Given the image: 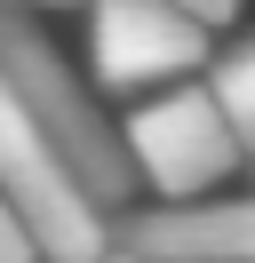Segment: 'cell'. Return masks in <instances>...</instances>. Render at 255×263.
I'll list each match as a JSON object with an SVG mask.
<instances>
[{"mask_svg":"<svg viewBox=\"0 0 255 263\" xmlns=\"http://www.w3.org/2000/svg\"><path fill=\"white\" fill-rule=\"evenodd\" d=\"M0 192L32 215V231L56 263H96L120 239V215L96 199V183L72 167V152L48 136V120L32 112V96L16 88L8 64H0Z\"/></svg>","mask_w":255,"mask_h":263,"instance_id":"6da1fadb","label":"cell"},{"mask_svg":"<svg viewBox=\"0 0 255 263\" xmlns=\"http://www.w3.org/2000/svg\"><path fill=\"white\" fill-rule=\"evenodd\" d=\"M0 64L16 72V88L32 96V112L48 120V136L72 152V167L96 183V199H104L112 215H128V192H136V176H143L136 144H128V128H112V120L96 112V96L72 80V64H64L40 40V24L24 16V0H0Z\"/></svg>","mask_w":255,"mask_h":263,"instance_id":"7a4b0ae2","label":"cell"},{"mask_svg":"<svg viewBox=\"0 0 255 263\" xmlns=\"http://www.w3.org/2000/svg\"><path fill=\"white\" fill-rule=\"evenodd\" d=\"M128 144H136V167L159 199H199L247 160L239 120L223 112L215 80H175L152 104H136L128 112Z\"/></svg>","mask_w":255,"mask_h":263,"instance_id":"3957f363","label":"cell"},{"mask_svg":"<svg viewBox=\"0 0 255 263\" xmlns=\"http://www.w3.org/2000/svg\"><path fill=\"white\" fill-rule=\"evenodd\" d=\"M215 24L191 16L184 0H88V64L104 96H143V88H175L199 64H215L207 48Z\"/></svg>","mask_w":255,"mask_h":263,"instance_id":"277c9868","label":"cell"},{"mask_svg":"<svg viewBox=\"0 0 255 263\" xmlns=\"http://www.w3.org/2000/svg\"><path fill=\"white\" fill-rule=\"evenodd\" d=\"M120 239L143 263H255V192L247 199H159V208H128Z\"/></svg>","mask_w":255,"mask_h":263,"instance_id":"5b68a950","label":"cell"},{"mask_svg":"<svg viewBox=\"0 0 255 263\" xmlns=\"http://www.w3.org/2000/svg\"><path fill=\"white\" fill-rule=\"evenodd\" d=\"M207 80H215L223 112L239 120V144H247V160H255V32H247V40H231V48L207 64Z\"/></svg>","mask_w":255,"mask_h":263,"instance_id":"8992f818","label":"cell"},{"mask_svg":"<svg viewBox=\"0 0 255 263\" xmlns=\"http://www.w3.org/2000/svg\"><path fill=\"white\" fill-rule=\"evenodd\" d=\"M40 255L48 247H40V231H32V215L0 192V263H40Z\"/></svg>","mask_w":255,"mask_h":263,"instance_id":"52a82bcc","label":"cell"},{"mask_svg":"<svg viewBox=\"0 0 255 263\" xmlns=\"http://www.w3.org/2000/svg\"><path fill=\"white\" fill-rule=\"evenodd\" d=\"M184 8H191V16H207V24H231V16H239V0H184Z\"/></svg>","mask_w":255,"mask_h":263,"instance_id":"ba28073f","label":"cell"},{"mask_svg":"<svg viewBox=\"0 0 255 263\" xmlns=\"http://www.w3.org/2000/svg\"><path fill=\"white\" fill-rule=\"evenodd\" d=\"M96 263H143V255H136V247H128V239H112V247H104V255H96Z\"/></svg>","mask_w":255,"mask_h":263,"instance_id":"9c48e42d","label":"cell"},{"mask_svg":"<svg viewBox=\"0 0 255 263\" xmlns=\"http://www.w3.org/2000/svg\"><path fill=\"white\" fill-rule=\"evenodd\" d=\"M24 8H72V0H24Z\"/></svg>","mask_w":255,"mask_h":263,"instance_id":"30bf717a","label":"cell"},{"mask_svg":"<svg viewBox=\"0 0 255 263\" xmlns=\"http://www.w3.org/2000/svg\"><path fill=\"white\" fill-rule=\"evenodd\" d=\"M40 263H56V255H40Z\"/></svg>","mask_w":255,"mask_h":263,"instance_id":"8fae6325","label":"cell"}]
</instances>
